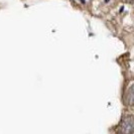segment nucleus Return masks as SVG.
Segmentation results:
<instances>
[{"label": "nucleus", "instance_id": "f257e3e1", "mask_svg": "<svg viewBox=\"0 0 134 134\" xmlns=\"http://www.w3.org/2000/svg\"><path fill=\"white\" fill-rule=\"evenodd\" d=\"M134 131V121L133 116L131 114H126L122 117L118 132L120 133H133Z\"/></svg>", "mask_w": 134, "mask_h": 134}, {"label": "nucleus", "instance_id": "7ed1b4c3", "mask_svg": "<svg viewBox=\"0 0 134 134\" xmlns=\"http://www.w3.org/2000/svg\"><path fill=\"white\" fill-rule=\"evenodd\" d=\"M123 2H126V3H132V0H122Z\"/></svg>", "mask_w": 134, "mask_h": 134}, {"label": "nucleus", "instance_id": "f03ea898", "mask_svg": "<svg viewBox=\"0 0 134 134\" xmlns=\"http://www.w3.org/2000/svg\"><path fill=\"white\" fill-rule=\"evenodd\" d=\"M124 101H125V104L126 105H129V106H132L133 105V85H131L129 87Z\"/></svg>", "mask_w": 134, "mask_h": 134}]
</instances>
